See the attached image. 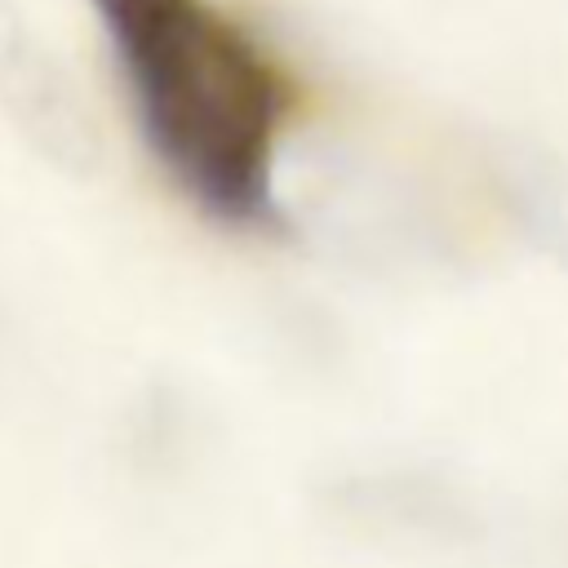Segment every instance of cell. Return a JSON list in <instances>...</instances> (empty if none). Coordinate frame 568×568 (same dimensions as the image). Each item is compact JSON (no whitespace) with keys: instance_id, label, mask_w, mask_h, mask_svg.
I'll use <instances>...</instances> for the list:
<instances>
[{"instance_id":"6da1fadb","label":"cell","mask_w":568,"mask_h":568,"mask_svg":"<svg viewBox=\"0 0 568 568\" xmlns=\"http://www.w3.org/2000/svg\"><path fill=\"white\" fill-rule=\"evenodd\" d=\"M138 133L160 169L226 226H275L284 80L204 0H93Z\"/></svg>"},{"instance_id":"7a4b0ae2","label":"cell","mask_w":568,"mask_h":568,"mask_svg":"<svg viewBox=\"0 0 568 568\" xmlns=\"http://www.w3.org/2000/svg\"><path fill=\"white\" fill-rule=\"evenodd\" d=\"M0 106L49 164L89 169L98 160L89 106L13 0H0Z\"/></svg>"},{"instance_id":"3957f363","label":"cell","mask_w":568,"mask_h":568,"mask_svg":"<svg viewBox=\"0 0 568 568\" xmlns=\"http://www.w3.org/2000/svg\"><path fill=\"white\" fill-rule=\"evenodd\" d=\"M488 173L510 226L559 271H568V160L528 138H497Z\"/></svg>"}]
</instances>
